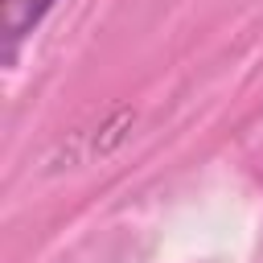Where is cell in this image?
I'll return each mask as SVG.
<instances>
[{"label":"cell","mask_w":263,"mask_h":263,"mask_svg":"<svg viewBox=\"0 0 263 263\" xmlns=\"http://www.w3.org/2000/svg\"><path fill=\"white\" fill-rule=\"evenodd\" d=\"M49 8H53V0H4V16H0V25H4V41H8V49H12L25 33H33Z\"/></svg>","instance_id":"1"}]
</instances>
